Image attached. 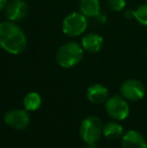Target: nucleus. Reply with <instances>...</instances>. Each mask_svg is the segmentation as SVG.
Returning a JSON list of instances; mask_svg holds the SVG:
<instances>
[{"instance_id": "nucleus-1", "label": "nucleus", "mask_w": 147, "mask_h": 148, "mask_svg": "<svg viewBox=\"0 0 147 148\" xmlns=\"http://www.w3.org/2000/svg\"><path fill=\"white\" fill-rule=\"evenodd\" d=\"M0 47L11 55H20L25 51L26 36L13 21L0 23Z\"/></svg>"}, {"instance_id": "nucleus-2", "label": "nucleus", "mask_w": 147, "mask_h": 148, "mask_svg": "<svg viewBox=\"0 0 147 148\" xmlns=\"http://www.w3.org/2000/svg\"><path fill=\"white\" fill-rule=\"evenodd\" d=\"M84 57V49L76 41L64 43L55 53L57 62L65 69L77 66Z\"/></svg>"}, {"instance_id": "nucleus-3", "label": "nucleus", "mask_w": 147, "mask_h": 148, "mask_svg": "<svg viewBox=\"0 0 147 148\" xmlns=\"http://www.w3.org/2000/svg\"><path fill=\"white\" fill-rule=\"evenodd\" d=\"M103 134L102 121L97 116H89L82 122L80 127V136L87 144L96 143Z\"/></svg>"}, {"instance_id": "nucleus-4", "label": "nucleus", "mask_w": 147, "mask_h": 148, "mask_svg": "<svg viewBox=\"0 0 147 148\" xmlns=\"http://www.w3.org/2000/svg\"><path fill=\"white\" fill-rule=\"evenodd\" d=\"M105 109L109 116L116 121H123L129 116L130 108L126 99L120 95H114L105 102Z\"/></svg>"}, {"instance_id": "nucleus-5", "label": "nucleus", "mask_w": 147, "mask_h": 148, "mask_svg": "<svg viewBox=\"0 0 147 148\" xmlns=\"http://www.w3.org/2000/svg\"><path fill=\"white\" fill-rule=\"evenodd\" d=\"M88 26L87 16L82 12H73L69 14L63 21V31L68 36H79L84 33Z\"/></svg>"}, {"instance_id": "nucleus-6", "label": "nucleus", "mask_w": 147, "mask_h": 148, "mask_svg": "<svg viewBox=\"0 0 147 148\" xmlns=\"http://www.w3.org/2000/svg\"><path fill=\"white\" fill-rule=\"evenodd\" d=\"M145 87L140 81L135 79L127 80L120 87V93L124 99L128 101H139L145 95Z\"/></svg>"}, {"instance_id": "nucleus-7", "label": "nucleus", "mask_w": 147, "mask_h": 148, "mask_svg": "<svg viewBox=\"0 0 147 148\" xmlns=\"http://www.w3.org/2000/svg\"><path fill=\"white\" fill-rule=\"evenodd\" d=\"M4 123L15 130H23L30 122V116L27 110H10L4 115Z\"/></svg>"}, {"instance_id": "nucleus-8", "label": "nucleus", "mask_w": 147, "mask_h": 148, "mask_svg": "<svg viewBox=\"0 0 147 148\" xmlns=\"http://www.w3.org/2000/svg\"><path fill=\"white\" fill-rule=\"evenodd\" d=\"M4 9L8 20L13 22L22 20L28 13V5L24 0H11Z\"/></svg>"}, {"instance_id": "nucleus-9", "label": "nucleus", "mask_w": 147, "mask_h": 148, "mask_svg": "<svg viewBox=\"0 0 147 148\" xmlns=\"http://www.w3.org/2000/svg\"><path fill=\"white\" fill-rule=\"evenodd\" d=\"M123 148H147V142L144 136L136 130H129L122 136Z\"/></svg>"}, {"instance_id": "nucleus-10", "label": "nucleus", "mask_w": 147, "mask_h": 148, "mask_svg": "<svg viewBox=\"0 0 147 148\" xmlns=\"http://www.w3.org/2000/svg\"><path fill=\"white\" fill-rule=\"evenodd\" d=\"M109 97L108 89L101 84H94L87 90V98L93 104H102Z\"/></svg>"}, {"instance_id": "nucleus-11", "label": "nucleus", "mask_w": 147, "mask_h": 148, "mask_svg": "<svg viewBox=\"0 0 147 148\" xmlns=\"http://www.w3.org/2000/svg\"><path fill=\"white\" fill-rule=\"evenodd\" d=\"M104 45V39L97 33L86 34L82 39V47L88 53H98Z\"/></svg>"}, {"instance_id": "nucleus-12", "label": "nucleus", "mask_w": 147, "mask_h": 148, "mask_svg": "<svg viewBox=\"0 0 147 148\" xmlns=\"http://www.w3.org/2000/svg\"><path fill=\"white\" fill-rule=\"evenodd\" d=\"M81 12L85 16L89 17H99L100 16V3L99 0H80Z\"/></svg>"}, {"instance_id": "nucleus-13", "label": "nucleus", "mask_w": 147, "mask_h": 148, "mask_svg": "<svg viewBox=\"0 0 147 148\" xmlns=\"http://www.w3.org/2000/svg\"><path fill=\"white\" fill-rule=\"evenodd\" d=\"M124 129L121 124L117 122H109L103 126V135L110 140H116L123 136Z\"/></svg>"}, {"instance_id": "nucleus-14", "label": "nucleus", "mask_w": 147, "mask_h": 148, "mask_svg": "<svg viewBox=\"0 0 147 148\" xmlns=\"http://www.w3.org/2000/svg\"><path fill=\"white\" fill-rule=\"evenodd\" d=\"M41 105V97L36 92H30L24 97L23 106L27 111H36Z\"/></svg>"}, {"instance_id": "nucleus-15", "label": "nucleus", "mask_w": 147, "mask_h": 148, "mask_svg": "<svg viewBox=\"0 0 147 148\" xmlns=\"http://www.w3.org/2000/svg\"><path fill=\"white\" fill-rule=\"evenodd\" d=\"M132 16L142 25L147 26V4L140 5L136 10H133Z\"/></svg>"}, {"instance_id": "nucleus-16", "label": "nucleus", "mask_w": 147, "mask_h": 148, "mask_svg": "<svg viewBox=\"0 0 147 148\" xmlns=\"http://www.w3.org/2000/svg\"><path fill=\"white\" fill-rule=\"evenodd\" d=\"M109 7L111 8L113 11H121L124 9L126 5L125 0H109L108 1Z\"/></svg>"}, {"instance_id": "nucleus-17", "label": "nucleus", "mask_w": 147, "mask_h": 148, "mask_svg": "<svg viewBox=\"0 0 147 148\" xmlns=\"http://www.w3.org/2000/svg\"><path fill=\"white\" fill-rule=\"evenodd\" d=\"M7 1L8 0H0V11L6 7V5H7V3H8Z\"/></svg>"}, {"instance_id": "nucleus-18", "label": "nucleus", "mask_w": 147, "mask_h": 148, "mask_svg": "<svg viewBox=\"0 0 147 148\" xmlns=\"http://www.w3.org/2000/svg\"><path fill=\"white\" fill-rule=\"evenodd\" d=\"M86 148H98V146L96 145V143H93V144H87Z\"/></svg>"}, {"instance_id": "nucleus-19", "label": "nucleus", "mask_w": 147, "mask_h": 148, "mask_svg": "<svg viewBox=\"0 0 147 148\" xmlns=\"http://www.w3.org/2000/svg\"><path fill=\"white\" fill-rule=\"evenodd\" d=\"M146 59H147V51H146Z\"/></svg>"}, {"instance_id": "nucleus-20", "label": "nucleus", "mask_w": 147, "mask_h": 148, "mask_svg": "<svg viewBox=\"0 0 147 148\" xmlns=\"http://www.w3.org/2000/svg\"><path fill=\"white\" fill-rule=\"evenodd\" d=\"M146 1H147V0H146Z\"/></svg>"}]
</instances>
